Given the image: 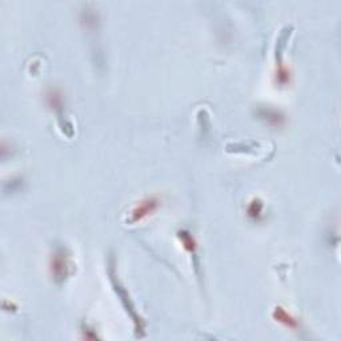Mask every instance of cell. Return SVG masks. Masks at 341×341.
I'll list each match as a JSON object with an SVG mask.
<instances>
[{
	"mask_svg": "<svg viewBox=\"0 0 341 341\" xmlns=\"http://www.w3.org/2000/svg\"><path fill=\"white\" fill-rule=\"evenodd\" d=\"M156 204H158V201H156L155 197H148L147 200L142 201L138 207L132 211V215H134V219H132V220L134 221L139 220V219H142V217L145 216L147 214L152 212V211L155 209Z\"/></svg>",
	"mask_w": 341,
	"mask_h": 341,
	"instance_id": "cell-2",
	"label": "cell"
},
{
	"mask_svg": "<svg viewBox=\"0 0 341 341\" xmlns=\"http://www.w3.org/2000/svg\"><path fill=\"white\" fill-rule=\"evenodd\" d=\"M275 316H276V319H277V320L281 321V323H285V324L288 325V327H290V328H293V327H296V325H297L296 321L293 320L292 317H291L290 314L286 313V312L283 309V308H276Z\"/></svg>",
	"mask_w": 341,
	"mask_h": 341,
	"instance_id": "cell-3",
	"label": "cell"
},
{
	"mask_svg": "<svg viewBox=\"0 0 341 341\" xmlns=\"http://www.w3.org/2000/svg\"><path fill=\"white\" fill-rule=\"evenodd\" d=\"M67 268H68V263H67V258L63 253V251H59L58 253H55L54 256V260H52V271H54V275L59 279H63L67 276Z\"/></svg>",
	"mask_w": 341,
	"mask_h": 341,
	"instance_id": "cell-1",
	"label": "cell"
}]
</instances>
